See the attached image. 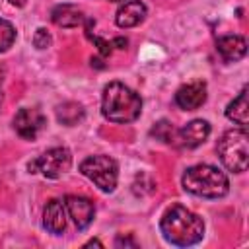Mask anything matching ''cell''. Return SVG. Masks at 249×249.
<instances>
[{
  "label": "cell",
  "instance_id": "cell-1",
  "mask_svg": "<svg viewBox=\"0 0 249 249\" xmlns=\"http://www.w3.org/2000/svg\"><path fill=\"white\" fill-rule=\"evenodd\" d=\"M160 230L167 243L177 245V247H189L202 239L204 222L200 216H196L189 208L181 204H173L161 216Z\"/></svg>",
  "mask_w": 249,
  "mask_h": 249
},
{
  "label": "cell",
  "instance_id": "cell-2",
  "mask_svg": "<svg viewBox=\"0 0 249 249\" xmlns=\"http://www.w3.org/2000/svg\"><path fill=\"white\" fill-rule=\"evenodd\" d=\"M142 99L140 95L121 82H111L103 89L101 97V113L107 121L117 124L132 123L140 117Z\"/></svg>",
  "mask_w": 249,
  "mask_h": 249
},
{
  "label": "cell",
  "instance_id": "cell-3",
  "mask_svg": "<svg viewBox=\"0 0 249 249\" xmlns=\"http://www.w3.org/2000/svg\"><path fill=\"white\" fill-rule=\"evenodd\" d=\"M181 183L187 193L202 198H220L230 191V181L226 173L208 163H198L189 167L183 173Z\"/></svg>",
  "mask_w": 249,
  "mask_h": 249
},
{
  "label": "cell",
  "instance_id": "cell-4",
  "mask_svg": "<svg viewBox=\"0 0 249 249\" xmlns=\"http://www.w3.org/2000/svg\"><path fill=\"white\" fill-rule=\"evenodd\" d=\"M218 156L228 171L243 173L249 163V136L245 128H231L218 140Z\"/></svg>",
  "mask_w": 249,
  "mask_h": 249
},
{
  "label": "cell",
  "instance_id": "cell-5",
  "mask_svg": "<svg viewBox=\"0 0 249 249\" xmlns=\"http://www.w3.org/2000/svg\"><path fill=\"white\" fill-rule=\"evenodd\" d=\"M80 173L86 175L99 191L113 193L119 179V165L109 156H89L80 163Z\"/></svg>",
  "mask_w": 249,
  "mask_h": 249
},
{
  "label": "cell",
  "instance_id": "cell-6",
  "mask_svg": "<svg viewBox=\"0 0 249 249\" xmlns=\"http://www.w3.org/2000/svg\"><path fill=\"white\" fill-rule=\"evenodd\" d=\"M70 165H72L70 150L62 148V146H56V148H51V150L43 152L33 161H29L27 169H29V173H41L47 179H58L70 169Z\"/></svg>",
  "mask_w": 249,
  "mask_h": 249
},
{
  "label": "cell",
  "instance_id": "cell-7",
  "mask_svg": "<svg viewBox=\"0 0 249 249\" xmlns=\"http://www.w3.org/2000/svg\"><path fill=\"white\" fill-rule=\"evenodd\" d=\"M45 126L47 119L37 107H23L14 117V130L23 140H35Z\"/></svg>",
  "mask_w": 249,
  "mask_h": 249
},
{
  "label": "cell",
  "instance_id": "cell-8",
  "mask_svg": "<svg viewBox=\"0 0 249 249\" xmlns=\"http://www.w3.org/2000/svg\"><path fill=\"white\" fill-rule=\"evenodd\" d=\"M62 200H64V206H66V214L72 218V222L78 230H86L93 222L95 206L89 198L78 196V195H66Z\"/></svg>",
  "mask_w": 249,
  "mask_h": 249
},
{
  "label": "cell",
  "instance_id": "cell-9",
  "mask_svg": "<svg viewBox=\"0 0 249 249\" xmlns=\"http://www.w3.org/2000/svg\"><path fill=\"white\" fill-rule=\"evenodd\" d=\"M210 134V124L208 121L204 119H195L191 123H187L183 128L175 130V146H181V148H196L200 146Z\"/></svg>",
  "mask_w": 249,
  "mask_h": 249
},
{
  "label": "cell",
  "instance_id": "cell-10",
  "mask_svg": "<svg viewBox=\"0 0 249 249\" xmlns=\"http://www.w3.org/2000/svg\"><path fill=\"white\" fill-rule=\"evenodd\" d=\"M204 101H206V84L200 80L183 84L175 91V103L185 111H195L200 105H204Z\"/></svg>",
  "mask_w": 249,
  "mask_h": 249
},
{
  "label": "cell",
  "instance_id": "cell-11",
  "mask_svg": "<svg viewBox=\"0 0 249 249\" xmlns=\"http://www.w3.org/2000/svg\"><path fill=\"white\" fill-rule=\"evenodd\" d=\"M43 228L54 235H60L66 230V206L64 200L53 198L43 208Z\"/></svg>",
  "mask_w": 249,
  "mask_h": 249
},
{
  "label": "cell",
  "instance_id": "cell-12",
  "mask_svg": "<svg viewBox=\"0 0 249 249\" xmlns=\"http://www.w3.org/2000/svg\"><path fill=\"white\" fill-rule=\"evenodd\" d=\"M216 51L226 62H237L247 53V41L241 35H224L218 37Z\"/></svg>",
  "mask_w": 249,
  "mask_h": 249
},
{
  "label": "cell",
  "instance_id": "cell-13",
  "mask_svg": "<svg viewBox=\"0 0 249 249\" xmlns=\"http://www.w3.org/2000/svg\"><path fill=\"white\" fill-rule=\"evenodd\" d=\"M144 18H146V6L140 0H126L117 10L115 23L123 29H128V27H134V25L142 23Z\"/></svg>",
  "mask_w": 249,
  "mask_h": 249
},
{
  "label": "cell",
  "instance_id": "cell-14",
  "mask_svg": "<svg viewBox=\"0 0 249 249\" xmlns=\"http://www.w3.org/2000/svg\"><path fill=\"white\" fill-rule=\"evenodd\" d=\"M51 19L54 25L58 27H78L82 25L88 18L84 16V12L74 6V4H58L53 8L51 12Z\"/></svg>",
  "mask_w": 249,
  "mask_h": 249
},
{
  "label": "cell",
  "instance_id": "cell-15",
  "mask_svg": "<svg viewBox=\"0 0 249 249\" xmlns=\"http://www.w3.org/2000/svg\"><path fill=\"white\" fill-rule=\"evenodd\" d=\"M226 117L230 121H233L235 124H239L241 128L247 126V119H249V103H247V88H243L239 91V95L226 107Z\"/></svg>",
  "mask_w": 249,
  "mask_h": 249
},
{
  "label": "cell",
  "instance_id": "cell-16",
  "mask_svg": "<svg viewBox=\"0 0 249 249\" xmlns=\"http://www.w3.org/2000/svg\"><path fill=\"white\" fill-rule=\"evenodd\" d=\"M56 119L66 126H74L84 119V107L76 101H64L56 107Z\"/></svg>",
  "mask_w": 249,
  "mask_h": 249
},
{
  "label": "cell",
  "instance_id": "cell-17",
  "mask_svg": "<svg viewBox=\"0 0 249 249\" xmlns=\"http://www.w3.org/2000/svg\"><path fill=\"white\" fill-rule=\"evenodd\" d=\"M14 41H16V29H14V25L8 19L0 18V53L8 51L14 45Z\"/></svg>",
  "mask_w": 249,
  "mask_h": 249
},
{
  "label": "cell",
  "instance_id": "cell-18",
  "mask_svg": "<svg viewBox=\"0 0 249 249\" xmlns=\"http://www.w3.org/2000/svg\"><path fill=\"white\" fill-rule=\"evenodd\" d=\"M152 134H154L158 140L165 142V144H175V128H173L171 123H167V121L156 123L154 128H152Z\"/></svg>",
  "mask_w": 249,
  "mask_h": 249
},
{
  "label": "cell",
  "instance_id": "cell-19",
  "mask_svg": "<svg viewBox=\"0 0 249 249\" xmlns=\"http://www.w3.org/2000/svg\"><path fill=\"white\" fill-rule=\"evenodd\" d=\"M86 35H88V39H89V41H93V43H95V47H97V51H99V54H101L103 58L111 54V51H113V41L101 39V37H97V35H91L89 31H86Z\"/></svg>",
  "mask_w": 249,
  "mask_h": 249
},
{
  "label": "cell",
  "instance_id": "cell-20",
  "mask_svg": "<svg viewBox=\"0 0 249 249\" xmlns=\"http://www.w3.org/2000/svg\"><path fill=\"white\" fill-rule=\"evenodd\" d=\"M51 43H53L51 33H49L45 27H39V29L35 31V35H33V45H35L37 49H47V47H51Z\"/></svg>",
  "mask_w": 249,
  "mask_h": 249
},
{
  "label": "cell",
  "instance_id": "cell-21",
  "mask_svg": "<svg viewBox=\"0 0 249 249\" xmlns=\"http://www.w3.org/2000/svg\"><path fill=\"white\" fill-rule=\"evenodd\" d=\"M115 245H117V247H121V245H124V247H126V245H130V247H136L138 243H136L132 237H124V235H119V237L115 239Z\"/></svg>",
  "mask_w": 249,
  "mask_h": 249
},
{
  "label": "cell",
  "instance_id": "cell-22",
  "mask_svg": "<svg viewBox=\"0 0 249 249\" xmlns=\"http://www.w3.org/2000/svg\"><path fill=\"white\" fill-rule=\"evenodd\" d=\"M4 76H6V70H4V66H0V107L4 101Z\"/></svg>",
  "mask_w": 249,
  "mask_h": 249
},
{
  "label": "cell",
  "instance_id": "cell-23",
  "mask_svg": "<svg viewBox=\"0 0 249 249\" xmlns=\"http://www.w3.org/2000/svg\"><path fill=\"white\" fill-rule=\"evenodd\" d=\"M126 45H128V41H126L124 37H117V39H113V47H117V49H126Z\"/></svg>",
  "mask_w": 249,
  "mask_h": 249
},
{
  "label": "cell",
  "instance_id": "cell-24",
  "mask_svg": "<svg viewBox=\"0 0 249 249\" xmlns=\"http://www.w3.org/2000/svg\"><path fill=\"white\" fill-rule=\"evenodd\" d=\"M12 6H18V8H21V6H25L27 4V0H8Z\"/></svg>",
  "mask_w": 249,
  "mask_h": 249
},
{
  "label": "cell",
  "instance_id": "cell-25",
  "mask_svg": "<svg viewBox=\"0 0 249 249\" xmlns=\"http://www.w3.org/2000/svg\"><path fill=\"white\" fill-rule=\"evenodd\" d=\"M91 245H97V247H101V241H97V239H91V241H88V243H86V247H91Z\"/></svg>",
  "mask_w": 249,
  "mask_h": 249
},
{
  "label": "cell",
  "instance_id": "cell-26",
  "mask_svg": "<svg viewBox=\"0 0 249 249\" xmlns=\"http://www.w3.org/2000/svg\"><path fill=\"white\" fill-rule=\"evenodd\" d=\"M109 2H126V0H109Z\"/></svg>",
  "mask_w": 249,
  "mask_h": 249
}]
</instances>
